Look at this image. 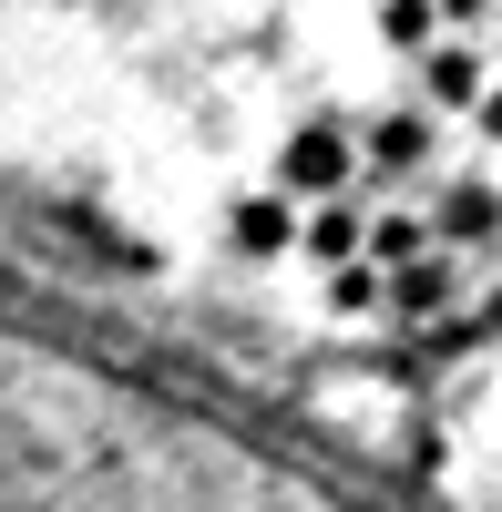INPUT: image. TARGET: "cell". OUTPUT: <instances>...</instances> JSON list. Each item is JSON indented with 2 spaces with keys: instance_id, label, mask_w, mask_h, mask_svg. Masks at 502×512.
<instances>
[{
  "instance_id": "1",
  "label": "cell",
  "mask_w": 502,
  "mask_h": 512,
  "mask_svg": "<svg viewBox=\"0 0 502 512\" xmlns=\"http://www.w3.org/2000/svg\"><path fill=\"white\" fill-rule=\"evenodd\" d=\"M431 246L441 256H462V246H502V195L482 185V175H462V185H441V205H431Z\"/></svg>"
},
{
  "instance_id": "2",
  "label": "cell",
  "mask_w": 502,
  "mask_h": 512,
  "mask_svg": "<svg viewBox=\"0 0 502 512\" xmlns=\"http://www.w3.org/2000/svg\"><path fill=\"white\" fill-rule=\"evenodd\" d=\"M380 308L390 318H451V308H462V256H410V267L400 277H380Z\"/></svg>"
},
{
  "instance_id": "3",
  "label": "cell",
  "mask_w": 502,
  "mask_h": 512,
  "mask_svg": "<svg viewBox=\"0 0 502 512\" xmlns=\"http://www.w3.org/2000/svg\"><path fill=\"white\" fill-rule=\"evenodd\" d=\"M482 82H492V62L472 52V41H431V52H421V93H431L441 113H472Z\"/></svg>"
},
{
  "instance_id": "4",
  "label": "cell",
  "mask_w": 502,
  "mask_h": 512,
  "mask_svg": "<svg viewBox=\"0 0 502 512\" xmlns=\"http://www.w3.org/2000/svg\"><path fill=\"white\" fill-rule=\"evenodd\" d=\"M421 164H431V123L421 113H369V185L421 175Z\"/></svg>"
},
{
  "instance_id": "5",
  "label": "cell",
  "mask_w": 502,
  "mask_h": 512,
  "mask_svg": "<svg viewBox=\"0 0 502 512\" xmlns=\"http://www.w3.org/2000/svg\"><path fill=\"white\" fill-rule=\"evenodd\" d=\"M287 185H298V195H339L349 185V134H339V123H308V134L287 144Z\"/></svg>"
},
{
  "instance_id": "6",
  "label": "cell",
  "mask_w": 502,
  "mask_h": 512,
  "mask_svg": "<svg viewBox=\"0 0 502 512\" xmlns=\"http://www.w3.org/2000/svg\"><path fill=\"white\" fill-rule=\"evenodd\" d=\"M298 246H308V256H328V267H359V246H369V216L339 195V205H318V216H308V236H298Z\"/></svg>"
},
{
  "instance_id": "7",
  "label": "cell",
  "mask_w": 502,
  "mask_h": 512,
  "mask_svg": "<svg viewBox=\"0 0 502 512\" xmlns=\"http://www.w3.org/2000/svg\"><path fill=\"white\" fill-rule=\"evenodd\" d=\"M359 256H369V267H380V277H400L410 256H431V226H421V216H380V226H369V246H359Z\"/></svg>"
},
{
  "instance_id": "8",
  "label": "cell",
  "mask_w": 502,
  "mask_h": 512,
  "mask_svg": "<svg viewBox=\"0 0 502 512\" xmlns=\"http://www.w3.org/2000/svg\"><path fill=\"white\" fill-rule=\"evenodd\" d=\"M236 236L267 256V246H287V236H298V216H287V205H246V216H236Z\"/></svg>"
},
{
  "instance_id": "9",
  "label": "cell",
  "mask_w": 502,
  "mask_h": 512,
  "mask_svg": "<svg viewBox=\"0 0 502 512\" xmlns=\"http://www.w3.org/2000/svg\"><path fill=\"white\" fill-rule=\"evenodd\" d=\"M328 297H339L349 318H369V308H380V267H369V256H359V267H339V287H328Z\"/></svg>"
},
{
  "instance_id": "10",
  "label": "cell",
  "mask_w": 502,
  "mask_h": 512,
  "mask_svg": "<svg viewBox=\"0 0 502 512\" xmlns=\"http://www.w3.org/2000/svg\"><path fill=\"white\" fill-rule=\"evenodd\" d=\"M380 31H390V41H400V52H431V31H441V21H431V11H390V21H380Z\"/></svg>"
},
{
  "instance_id": "11",
  "label": "cell",
  "mask_w": 502,
  "mask_h": 512,
  "mask_svg": "<svg viewBox=\"0 0 502 512\" xmlns=\"http://www.w3.org/2000/svg\"><path fill=\"white\" fill-rule=\"evenodd\" d=\"M472 123H482V134H492V144H502V72H492V82H482V103H472Z\"/></svg>"
},
{
  "instance_id": "12",
  "label": "cell",
  "mask_w": 502,
  "mask_h": 512,
  "mask_svg": "<svg viewBox=\"0 0 502 512\" xmlns=\"http://www.w3.org/2000/svg\"><path fill=\"white\" fill-rule=\"evenodd\" d=\"M492 31H502V21H492Z\"/></svg>"
}]
</instances>
